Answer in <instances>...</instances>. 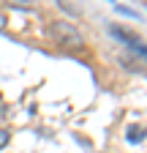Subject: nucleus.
Returning <instances> with one entry per match:
<instances>
[{"label":"nucleus","instance_id":"nucleus-1","mask_svg":"<svg viewBox=\"0 0 147 153\" xmlns=\"http://www.w3.org/2000/svg\"><path fill=\"white\" fill-rule=\"evenodd\" d=\"M46 36L52 38L54 44L65 47V49H82V47H85L82 33L74 27L71 22H65V19H54V22H49V25H46Z\"/></svg>","mask_w":147,"mask_h":153},{"label":"nucleus","instance_id":"nucleus-2","mask_svg":"<svg viewBox=\"0 0 147 153\" xmlns=\"http://www.w3.org/2000/svg\"><path fill=\"white\" fill-rule=\"evenodd\" d=\"M125 137H128V142H142L147 137V131L142 126H128V134H125Z\"/></svg>","mask_w":147,"mask_h":153},{"label":"nucleus","instance_id":"nucleus-3","mask_svg":"<svg viewBox=\"0 0 147 153\" xmlns=\"http://www.w3.org/2000/svg\"><path fill=\"white\" fill-rule=\"evenodd\" d=\"M128 47H131L134 52H139V55L144 57V60H147V44H142V41H139V38H134V41H131V44H128Z\"/></svg>","mask_w":147,"mask_h":153},{"label":"nucleus","instance_id":"nucleus-4","mask_svg":"<svg viewBox=\"0 0 147 153\" xmlns=\"http://www.w3.org/2000/svg\"><path fill=\"white\" fill-rule=\"evenodd\" d=\"M8 140H11V134H8L6 128H0V150H3V148L8 145Z\"/></svg>","mask_w":147,"mask_h":153},{"label":"nucleus","instance_id":"nucleus-5","mask_svg":"<svg viewBox=\"0 0 147 153\" xmlns=\"http://www.w3.org/2000/svg\"><path fill=\"white\" fill-rule=\"evenodd\" d=\"M117 11H120V14H125V16H136L131 8H125V6H117Z\"/></svg>","mask_w":147,"mask_h":153},{"label":"nucleus","instance_id":"nucleus-6","mask_svg":"<svg viewBox=\"0 0 147 153\" xmlns=\"http://www.w3.org/2000/svg\"><path fill=\"white\" fill-rule=\"evenodd\" d=\"M0 27H6V14L0 11Z\"/></svg>","mask_w":147,"mask_h":153}]
</instances>
